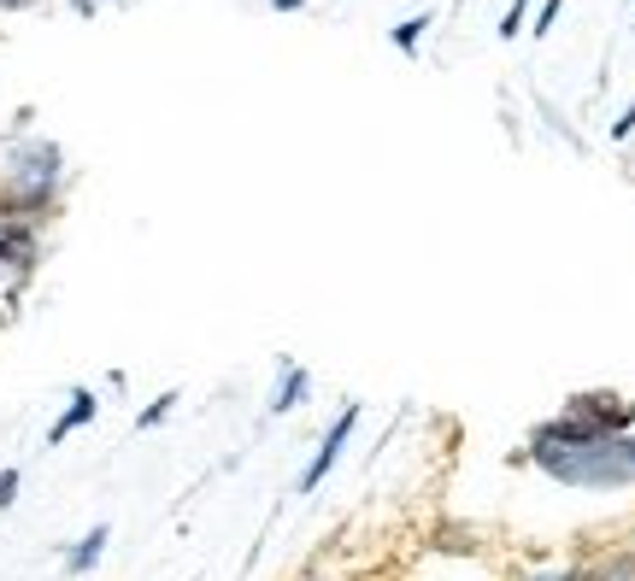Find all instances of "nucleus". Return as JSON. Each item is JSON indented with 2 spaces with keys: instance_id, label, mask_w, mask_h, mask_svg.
Instances as JSON below:
<instances>
[{
  "instance_id": "1",
  "label": "nucleus",
  "mask_w": 635,
  "mask_h": 581,
  "mask_svg": "<svg viewBox=\"0 0 635 581\" xmlns=\"http://www.w3.org/2000/svg\"><path fill=\"white\" fill-rule=\"evenodd\" d=\"M506 470H529L542 488H559L570 500L635 505V434H594L565 411L529 423L524 447L506 452Z\"/></svg>"
},
{
  "instance_id": "2",
  "label": "nucleus",
  "mask_w": 635,
  "mask_h": 581,
  "mask_svg": "<svg viewBox=\"0 0 635 581\" xmlns=\"http://www.w3.org/2000/svg\"><path fill=\"white\" fill-rule=\"evenodd\" d=\"M66 194V148L59 141H18L0 164V223H42Z\"/></svg>"
},
{
  "instance_id": "3",
  "label": "nucleus",
  "mask_w": 635,
  "mask_h": 581,
  "mask_svg": "<svg viewBox=\"0 0 635 581\" xmlns=\"http://www.w3.org/2000/svg\"><path fill=\"white\" fill-rule=\"evenodd\" d=\"M359 423H365V405L359 400H347L330 423H324V434H318V447H312V459L300 464V475H295V493H318L324 482H330V470L341 464V452L354 447V434H359Z\"/></svg>"
},
{
  "instance_id": "4",
  "label": "nucleus",
  "mask_w": 635,
  "mask_h": 581,
  "mask_svg": "<svg viewBox=\"0 0 635 581\" xmlns=\"http://www.w3.org/2000/svg\"><path fill=\"white\" fill-rule=\"evenodd\" d=\"M559 411L594 434H635V400L618 388H577V393H565Z\"/></svg>"
},
{
  "instance_id": "5",
  "label": "nucleus",
  "mask_w": 635,
  "mask_h": 581,
  "mask_svg": "<svg viewBox=\"0 0 635 581\" xmlns=\"http://www.w3.org/2000/svg\"><path fill=\"white\" fill-rule=\"evenodd\" d=\"M36 264H42V223H0V271L24 282Z\"/></svg>"
},
{
  "instance_id": "6",
  "label": "nucleus",
  "mask_w": 635,
  "mask_h": 581,
  "mask_svg": "<svg viewBox=\"0 0 635 581\" xmlns=\"http://www.w3.org/2000/svg\"><path fill=\"white\" fill-rule=\"evenodd\" d=\"M306 400H312V370L295 364V359H277V388H271V400H265V418H289Z\"/></svg>"
},
{
  "instance_id": "7",
  "label": "nucleus",
  "mask_w": 635,
  "mask_h": 581,
  "mask_svg": "<svg viewBox=\"0 0 635 581\" xmlns=\"http://www.w3.org/2000/svg\"><path fill=\"white\" fill-rule=\"evenodd\" d=\"M583 581H635V547L612 541V547L583 552Z\"/></svg>"
},
{
  "instance_id": "8",
  "label": "nucleus",
  "mask_w": 635,
  "mask_h": 581,
  "mask_svg": "<svg viewBox=\"0 0 635 581\" xmlns=\"http://www.w3.org/2000/svg\"><path fill=\"white\" fill-rule=\"evenodd\" d=\"M100 418V393L95 388H71V400H66V411L53 418V429H48V447H59V441H71L77 429H89Z\"/></svg>"
},
{
  "instance_id": "9",
  "label": "nucleus",
  "mask_w": 635,
  "mask_h": 581,
  "mask_svg": "<svg viewBox=\"0 0 635 581\" xmlns=\"http://www.w3.org/2000/svg\"><path fill=\"white\" fill-rule=\"evenodd\" d=\"M107 547H112V523H95L89 534H77V541L59 552V564H66V575H89V570H100Z\"/></svg>"
},
{
  "instance_id": "10",
  "label": "nucleus",
  "mask_w": 635,
  "mask_h": 581,
  "mask_svg": "<svg viewBox=\"0 0 635 581\" xmlns=\"http://www.w3.org/2000/svg\"><path fill=\"white\" fill-rule=\"evenodd\" d=\"M512 581H583V552H570V558H529V564L512 570Z\"/></svg>"
},
{
  "instance_id": "11",
  "label": "nucleus",
  "mask_w": 635,
  "mask_h": 581,
  "mask_svg": "<svg viewBox=\"0 0 635 581\" xmlns=\"http://www.w3.org/2000/svg\"><path fill=\"white\" fill-rule=\"evenodd\" d=\"M429 24H436V12H406L400 24H388V48L406 53V59H418V48H424Z\"/></svg>"
},
{
  "instance_id": "12",
  "label": "nucleus",
  "mask_w": 635,
  "mask_h": 581,
  "mask_svg": "<svg viewBox=\"0 0 635 581\" xmlns=\"http://www.w3.org/2000/svg\"><path fill=\"white\" fill-rule=\"evenodd\" d=\"M536 118H542V130H547V136H559V141H565L570 153H588V141L577 136V123H570V118H565L559 107H553L547 94H536Z\"/></svg>"
},
{
  "instance_id": "13",
  "label": "nucleus",
  "mask_w": 635,
  "mask_h": 581,
  "mask_svg": "<svg viewBox=\"0 0 635 581\" xmlns=\"http://www.w3.org/2000/svg\"><path fill=\"white\" fill-rule=\"evenodd\" d=\"M177 400H182L177 388H166V393H153V400H148V405L136 411V434H153L159 423H171V411H177Z\"/></svg>"
},
{
  "instance_id": "14",
  "label": "nucleus",
  "mask_w": 635,
  "mask_h": 581,
  "mask_svg": "<svg viewBox=\"0 0 635 581\" xmlns=\"http://www.w3.org/2000/svg\"><path fill=\"white\" fill-rule=\"evenodd\" d=\"M529 12H536V0H506V12H500L495 36H500V41H518V36L529 30Z\"/></svg>"
},
{
  "instance_id": "15",
  "label": "nucleus",
  "mask_w": 635,
  "mask_h": 581,
  "mask_svg": "<svg viewBox=\"0 0 635 581\" xmlns=\"http://www.w3.org/2000/svg\"><path fill=\"white\" fill-rule=\"evenodd\" d=\"M559 12H565V0H536V12H529V36L547 41L553 30H559Z\"/></svg>"
},
{
  "instance_id": "16",
  "label": "nucleus",
  "mask_w": 635,
  "mask_h": 581,
  "mask_svg": "<svg viewBox=\"0 0 635 581\" xmlns=\"http://www.w3.org/2000/svg\"><path fill=\"white\" fill-rule=\"evenodd\" d=\"M606 136H612V148H624V141L635 136V100H629V107H624L618 118H612V123H606Z\"/></svg>"
},
{
  "instance_id": "17",
  "label": "nucleus",
  "mask_w": 635,
  "mask_h": 581,
  "mask_svg": "<svg viewBox=\"0 0 635 581\" xmlns=\"http://www.w3.org/2000/svg\"><path fill=\"white\" fill-rule=\"evenodd\" d=\"M18 488H24V475H18V464H7V470H0V511L18 505Z\"/></svg>"
},
{
  "instance_id": "18",
  "label": "nucleus",
  "mask_w": 635,
  "mask_h": 581,
  "mask_svg": "<svg viewBox=\"0 0 635 581\" xmlns=\"http://www.w3.org/2000/svg\"><path fill=\"white\" fill-rule=\"evenodd\" d=\"M265 7H271L277 18H289V12H306V0H265Z\"/></svg>"
},
{
  "instance_id": "19",
  "label": "nucleus",
  "mask_w": 635,
  "mask_h": 581,
  "mask_svg": "<svg viewBox=\"0 0 635 581\" xmlns=\"http://www.w3.org/2000/svg\"><path fill=\"white\" fill-rule=\"evenodd\" d=\"M30 7H42V0H0V12H30Z\"/></svg>"
},
{
  "instance_id": "20",
  "label": "nucleus",
  "mask_w": 635,
  "mask_h": 581,
  "mask_svg": "<svg viewBox=\"0 0 635 581\" xmlns=\"http://www.w3.org/2000/svg\"><path fill=\"white\" fill-rule=\"evenodd\" d=\"M71 7H77V18H95V12H100V0H71Z\"/></svg>"
},
{
  "instance_id": "21",
  "label": "nucleus",
  "mask_w": 635,
  "mask_h": 581,
  "mask_svg": "<svg viewBox=\"0 0 635 581\" xmlns=\"http://www.w3.org/2000/svg\"><path fill=\"white\" fill-rule=\"evenodd\" d=\"M295 581H341V575H324V570H306V575H295Z\"/></svg>"
},
{
  "instance_id": "22",
  "label": "nucleus",
  "mask_w": 635,
  "mask_h": 581,
  "mask_svg": "<svg viewBox=\"0 0 635 581\" xmlns=\"http://www.w3.org/2000/svg\"><path fill=\"white\" fill-rule=\"evenodd\" d=\"M459 7H465V0H454V12H459Z\"/></svg>"
}]
</instances>
